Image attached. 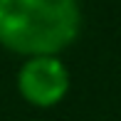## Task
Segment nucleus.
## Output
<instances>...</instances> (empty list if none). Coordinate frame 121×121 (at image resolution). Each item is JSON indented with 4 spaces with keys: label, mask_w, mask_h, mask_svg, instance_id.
I'll use <instances>...</instances> for the list:
<instances>
[{
    "label": "nucleus",
    "mask_w": 121,
    "mask_h": 121,
    "mask_svg": "<svg viewBox=\"0 0 121 121\" xmlns=\"http://www.w3.org/2000/svg\"><path fill=\"white\" fill-rule=\"evenodd\" d=\"M17 94L35 109H52L64 101L72 86L69 69L57 54L27 57L15 77Z\"/></svg>",
    "instance_id": "f03ea898"
},
{
    "label": "nucleus",
    "mask_w": 121,
    "mask_h": 121,
    "mask_svg": "<svg viewBox=\"0 0 121 121\" xmlns=\"http://www.w3.org/2000/svg\"><path fill=\"white\" fill-rule=\"evenodd\" d=\"M79 0H0V47L20 57L62 54L82 35Z\"/></svg>",
    "instance_id": "f257e3e1"
}]
</instances>
